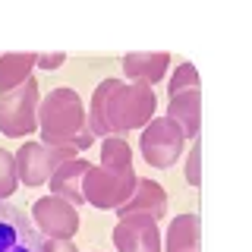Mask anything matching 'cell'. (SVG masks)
I'll return each instance as SVG.
<instances>
[{"label": "cell", "instance_id": "6da1fadb", "mask_svg": "<svg viewBox=\"0 0 252 252\" xmlns=\"http://www.w3.org/2000/svg\"><path fill=\"white\" fill-rule=\"evenodd\" d=\"M155 92L145 82L107 79L94 89L89 129L94 136H110V132H126L132 126H145L155 114Z\"/></svg>", "mask_w": 252, "mask_h": 252}, {"label": "cell", "instance_id": "7a4b0ae2", "mask_svg": "<svg viewBox=\"0 0 252 252\" xmlns=\"http://www.w3.org/2000/svg\"><path fill=\"white\" fill-rule=\"evenodd\" d=\"M38 129H41L44 145L51 148H73L85 152L94 142V132L85 123L82 101L73 89H54L38 104Z\"/></svg>", "mask_w": 252, "mask_h": 252}, {"label": "cell", "instance_id": "3957f363", "mask_svg": "<svg viewBox=\"0 0 252 252\" xmlns=\"http://www.w3.org/2000/svg\"><path fill=\"white\" fill-rule=\"evenodd\" d=\"M139 177L132 167H89V173H85L82 180V195L85 202L94 205V208H120V205L132 195V189H136Z\"/></svg>", "mask_w": 252, "mask_h": 252}, {"label": "cell", "instance_id": "277c9868", "mask_svg": "<svg viewBox=\"0 0 252 252\" xmlns=\"http://www.w3.org/2000/svg\"><path fill=\"white\" fill-rule=\"evenodd\" d=\"M38 82L29 79L19 89L6 92L0 98V132L10 139H22L38 129Z\"/></svg>", "mask_w": 252, "mask_h": 252}, {"label": "cell", "instance_id": "5b68a950", "mask_svg": "<svg viewBox=\"0 0 252 252\" xmlns=\"http://www.w3.org/2000/svg\"><path fill=\"white\" fill-rule=\"evenodd\" d=\"M183 142H186V136L177 123L167 120V117H158V120L145 123L139 145H142V158L152 167H170L183 155Z\"/></svg>", "mask_w": 252, "mask_h": 252}, {"label": "cell", "instance_id": "8992f818", "mask_svg": "<svg viewBox=\"0 0 252 252\" xmlns=\"http://www.w3.org/2000/svg\"><path fill=\"white\" fill-rule=\"evenodd\" d=\"M69 158H76L73 148H51L44 142H26L16 152V173H19V180L26 186H41Z\"/></svg>", "mask_w": 252, "mask_h": 252}, {"label": "cell", "instance_id": "52a82bcc", "mask_svg": "<svg viewBox=\"0 0 252 252\" xmlns=\"http://www.w3.org/2000/svg\"><path fill=\"white\" fill-rule=\"evenodd\" d=\"M32 220H35L38 233L47 240H73L79 230V215L76 205L60 199V195H44L32 205Z\"/></svg>", "mask_w": 252, "mask_h": 252}, {"label": "cell", "instance_id": "ba28073f", "mask_svg": "<svg viewBox=\"0 0 252 252\" xmlns=\"http://www.w3.org/2000/svg\"><path fill=\"white\" fill-rule=\"evenodd\" d=\"M44 236L26 218V211L0 202V252H41Z\"/></svg>", "mask_w": 252, "mask_h": 252}, {"label": "cell", "instance_id": "9c48e42d", "mask_svg": "<svg viewBox=\"0 0 252 252\" xmlns=\"http://www.w3.org/2000/svg\"><path fill=\"white\" fill-rule=\"evenodd\" d=\"M114 246L120 252H161L158 220L148 215H126L114 227Z\"/></svg>", "mask_w": 252, "mask_h": 252}, {"label": "cell", "instance_id": "30bf717a", "mask_svg": "<svg viewBox=\"0 0 252 252\" xmlns=\"http://www.w3.org/2000/svg\"><path fill=\"white\" fill-rule=\"evenodd\" d=\"M164 211H167V192H164L155 180H142L139 177L132 195L117 208V215H120V218H126V215H148V218L158 220Z\"/></svg>", "mask_w": 252, "mask_h": 252}, {"label": "cell", "instance_id": "8fae6325", "mask_svg": "<svg viewBox=\"0 0 252 252\" xmlns=\"http://www.w3.org/2000/svg\"><path fill=\"white\" fill-rule=\"evenodd\" d=\"M92 164L85 161V158H69V161H63L57 170H54V177L47 180L51 183V192L54 195H60V199H66V202H85V195H82V180H85V173H89Z\"/></svg>", "mask_w": 252, "mask_h": 252}, {"label": "cell", "instance_id": "7c38bea8", "mask_svg": "<svg viewBox=\"0 0 252 252\" xmlns=\"http://www.w3.org/2000/svg\"><path fill=\"white\" fill-rule=\"evenodd\" d=\"M199 110H202V94L199 92H183V94H173L170 98V110H167V120H173L183 129L186 139L199 136Z\"/></svg>", "mask_w": 252, "mask_h": 252}, {"label": "cell", "instance_id": "4fadbf2b", "mask_svg": "<svg viewBox=\"0 0 252 252\" xmlns=\"http://www.w3.org/2000/svg\"><path fill=\"white\" fill-rule=\"evenodd\" d=\"M170 66V57L167 54H129L123 57V73L132 79V82H158Z\"/></svg>", "mask_w": 252, "mask_h": 252}, {"label": "cell", "instance_id": "5bb4252c", "mask_svg": "<svg viewBox=\"0 0 252 252\" xmlns=\"http://www.w3.org/2000/svg\"><path fill=\"white\" fill-rule=\"evenodd\" d=\"M38 54H3L0 57V92H13L22 82L32 79V66H35Z\"/></svg>", "mask_w": 252, "mask_h": 252}, {"label": "cell", "instance_id": "9a60e30c", "mask_svg": "<svg viewBox=\"0 0 252 252\" xmlns=\"http://www.w3.org/2000/svg\"><path fill=\"white\" fill-rule=\"evenodd\" d=\"M199 218L195 215H180L167 230V252H195L199 249Z\"/></svg>", "mask_w": 252, "mask_h": 252}, {"label": "cell", "instance_id": "2e32d148", "mask_svg": "<svg viewBox=\"0 0 252 252\" xmlns=\"http://www.w3.org/2000/svg\"><path fill=\"white\" fill-rule=\"evenodd\" d=\"M101 167H132V148L126 139L107 136L104 145H101Z\"/></svg>", "mask_w": 252, "mask_h": 252}, {"label": "cell", "instance_id": "e0dca14e", "mask_svg": "<svg viewBox=\"0 0 252 252\" xmlns=\"http://www.w3.org/2000/svg\"><path fill=\"white\" fill-rule=\"evenodd\" d=\"M16 186H19V173H16V155H10V152H3V148H0V199L13 195Z\"/></svg>", "mask_w": 252, "mask_h": 252}, {"label": "cell", "instance_id": "ac0fdd59", "mask_svg": "<svg viewBox=\"0 0 252 252\" xmlns=\"http://www.w3.org/2000/svg\"><path fill=\"white\" fill-rule=\"evenodd\" d=\"M183 92H199V76H195L192 63H183L177 69V76L170 79V98L173 94H183Z\"/></svg>", "mask_w": 252, "mask_h": 252}, {"label": "cell", "instance_id": "d6986e66", "mask_svg": "<svg viewBox=\"0 0 252 252\" xmlns=\"http://www.w3.org/2000/svg\"><path fill=\"white\" fill-rule=\"evenodd\" d=\"M199 158H202V145H192V148H189V164H186V180L192 186L202 183V177H199Z\"/></svg>", "mask_w": 252, "mask_h": 252}, {"label": "cell", "instance_id": "ffe728a7", "mask_svg": "<svg viewBox=\"0 0 252 252\" xmlns=\"http://www.w3.org/2000/svg\"><path fill=\"white\" fill-rule=\"evenodd\" d=\"M41 252H76V246L69 240H47V236H44Z\"/></svg>", "mask_w": 252, "mask_h": 252}, {"label": "cell", "instance_id": "44dd1931", "mask_svg": "<svg viewBox=\"0 0 252 252\" xmlns=\"http://www.w3.org/2000/svg\"><path fill=\"white\" fill-rule=\"evenodd\" d=\"M66 60L63 54H38V60H35V66H44V69H54V66H60V63Z\"/></svg>", "mask_w": 252, "mask_h": 252}]
</instances>
